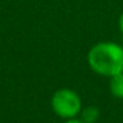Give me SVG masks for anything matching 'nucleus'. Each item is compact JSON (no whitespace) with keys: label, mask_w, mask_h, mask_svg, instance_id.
Returning <instances> with one entry per match:
<instances>
[{"label":"nucleus","mask_w":123,"mask_h":123,"mask_svg":"<svg viewBox=\"0 0 123 123\" xmlns=\"http://www.w3.org/2000/svg\"><path fill=\"white\" fill-rule=\"evenodd\" d=\"M87 63L94 73L113 77L123 72V47L115 42L96 43L87 53Z\"/></svg>","instance_id":"1"},{"label":"nucleus","mask_w":123,"mask_h":123,"mask_svg":"<svg viewBox=\"0 0 123 123\" xmlns=\"http://www.w3.org/2000/svg\"><path fill=\"white\" fill-rule=\"evenodd\" d=\"M52 110L64 120L74 119L82 112V99L72 89H59L53 93L50 100Z\"/></svg>","instance_id":"2"},{"label":"nucleus","mask_w":123,"mask_h":123,"mask_svg":"<svg viewBox=\"0 0 123 123\" xmlns=\"http://www.w3.org/2000/svg\"><path fill=\"white\" fill-rule=\"evenodd\" d=\"M109 87H110V92L115 97L123 99V72L113 76V77H110Z\"/></svg>","instance_id":"3"},{"label":"nucleus","mask_w":123,"mask_h":123,"mask_svg":"<svg viewBox=\"0 0 123 123\" xmlns=\"http://www.w3.org/2000/svg\"><path fill=\"white\" fill-rule=\"evenodd\" d=\"M79 119L83 120L85 123H96L99 119V109L94 106H87V107L82 109Z\"/></svg>","instance_id":"4"},{"label":"nucleus","mask_w":123,"mask_h":123,"mask_svg":"<svg viewBox=\"0 0 123 123\" xmlns=\"http://www.w3.org/2000/svg\"><path fill=\"white\" fill-rule=\"evenodd\" d=\"M64 123H85L83 120H80L79 117H74V119H69V120H66Z\"/></svg>","instance_id":"5"},{"label":"nucleus","mask_w":123,"mask_h":123,"mask_svg":"<svg viewBox=\"0 0 123 123\" xmlns=\"http://www.w3.org/2000/svg\"><path fill=\"white\" fill-rule=\"evenodd\" d=\"M119 29L123 33V13L120 14V17H119Z\"/></svg>","instance_id":"6"}]
</instances>
